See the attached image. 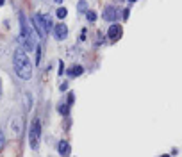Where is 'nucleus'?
Segmentation results:
<instances>
[{"mask_svg": "<svg viewBox=\"0 0 182 157\" xmlns=\"http://www.w3.org/2000/svg\"><path fill=\"white\" fill-rule=\"evenodd\" d=\"M13 66H14V73L23 80H29L32 77V62L30 59L27 57L25 50L16 48L14 50V56H13Z\"/></svg>", "mask_w": 182, "mask_h": 157, "instance_id": "f257e3e1", "label": "nucleus"}, {"mask_svg": "<svg viewBox=\"0 0 182 157\" xmlns=\"http://www.w3.org/2000/svg\"><path fill=\"white\" fill-rule=\"evenodd\" d=\"M40 136H41V123L38 118H34L30 121V132H29V143H30V148H38L40 145Z\"/></svg>", "mask_w": 182, "mask_h": 157, "instance_id": "f03ea898", "label": "nucleus"}, {"mask_svg": "<svg viewBox=\"0 0 182 157\" xmlns=\"http://www.w3.org/2000/svg\"><path fill=\"white\" fill-rule=\"evenodd\" d=\"M102 18L105 21H116L118 18V9L114 5H105L104 7V13H102Z\"/></svg>", "mask_w": 182, "mask_h": 157, "instance_id": "7ed1b4c3", "label": "nucleus"}, {"mask_svg": "<svg viewBox=\"0 0 182 157\" xmlns=\"http://www.w3.org/2000/svg\"><path fill=\"white\" fill-rule=\"evenodd\" d=\"M32 25H34V30L38 32V36L41 39L45 38V25H43V18H41V13H38L34 18H32Z\"/></svg>", "mask_w": 182, "mask_h": 157, "instance_id": "20e7f679", "label": "nucleus"}, {"mask_svg": "<svg viewBox=\"0 0 182 157\" xmlns=\"http://www.w3.org/2000/svg\"><path fill=\"white\" fill-rule=\"evenodd\" d=\"M52 32H54V38L57 39V41H62V39L68 38V27H66L64 23H59V25H56Z\"/></svg>", "mask_w": 182, "mask_h": 157, "instance_id": "39448f33", "label": "nucleus"}, {"mask_svg": "<svg viewBox=\"0 0 182 157\" xmlns=\"http://www.w3.org/2000/svg\"><path fill=\"white\" fill-rule=\"evenodd\" d=\"M121 25H118V23H113L111 27H109V30H107V38L111 39V41H118V39L121 38Z\"/></svg>", "mask_w": 182, "mask_h": 157, "instance_id": "423d86ee", "label": "nucleus"}, {"mask_svg": "<svg viewBox=\"0 0 182 157\" xmlns=\"http://www.w3.org/2000/svg\"><path fill=\"white\" fill-rule=\"evenodd\" d=\"M82 73H84V68H82L81 64H73V66L68 70V75H70V77H81Z\"/></svg>", "mask_w": 182, "mask_h": 157, "instance_id": "0eeeda50", "label": "nucleus"}, {"mask_svg": "<svg viewBox=\"0 0 182 157\" xmlns=\"http://www.w3.org/2000/svg\"><path fill=\"white\" fill-rule=\"evenodd\" d=\"M57 152H59L61 155H70V145L66 143V141H59V145H57Z\"/></svg>", "mask_w": 182, "mask_h": 157, "instance_id": "6e6552de", "label": "nucleus"}, {"mask_svg": "<svg viewBox=\"0 0 182 157\" xmlns=\"http://www.w3.org/2000/svg\"><path fill=\"white\" fill-rule=\"evenodd\" d=\"M41 18H43V25H45V32L54 30V23H52V18L48 14H41Z\"/></svg>", "mask_w": 182, "mask_h": 157, "instance_id": "1a4fd4ad", "label": "nucleus"}, {"mask_svg": "<svg viewBox=\"0 0 182 157\" xmlns=\"http://www.w3.org/2000/svg\"><path fill=\"white\" fill-rule=\"evenodd\" d=\"M56 14H57V18H59V20H64L66 16H68V9H66V7H59Z\"/></svg>", "mask_w": 182, "mask_h": 157, "instance_id": "9d476101", "label": "nucleus"}, {"mask_svg": "<svg viewBox=\"0 0 182 157\" xmlns=\"http://www.w3.org/2000/svg\"><path fill=\"white\" fill-rule=\"evenodd\" d=\"M77 11H79V13H86V11H88V2H86V0H81V2L77 4Z\"/></svg>", "mask_w": 182, "mask_h": 157, "instance_id": "9b49d317", "label": "nucleus"}, {"mask_svg": "<svg viewBox=\"0 0 182 157\" xmlns=\"http://www.w3.org/2000/svg\"><path fill=\"white\" fill-rule=\"evenodd\" d=\"M86 20L88 21H95L97 20V13L95 11H86Z\"/></svg>", "mask_w": 182, "mask_h": 157, "instance_id": "f8f14e48", "label": "nucleus"}, {"mask_svg": "<svg viewBox=\"0 0 182 157\" xmlns=\"http://www.w3.org/2000/svg\"><path fill=\"white\" fill-rule=\"evenodd\" d=\"M41 62V46H36V64Z\"/></svg>", "mask_w": 182, "mask_h": 157, "instance_id": "ddd939ff", "label": "nucleus"}, {"mask_svg": "<svg viewBox=\"0 0 182 157\" xmlns=\"http://www.w3.org/2000/svg\"><path fill=\"white\" fill-rule=\"evenodd\" d=\"M57 111H59L61 114H68V105H59Z\"/></svg>", "mask_w": 182, "mask_h": 157, "instance_id": "4468645a", "label": "nucleus"}, {"mask_svg": "<svg viewBox=\"0 0 182 157\" xmlns=\"http://www.w3.org/2000/svg\"><path fill=\"white\" fill-rule=\"evenodd\" d=\"M25 109H30V95H25Z\"/></svg>", "mask_w": 182, "mask_h": 157, "instance_id": "2eb2a0df", "label": "nucleus"}, {"mask_svg": "<svg viewBox=\"0 0 182 157\" xmlns=\"http://www.w3.org/2000/svg\"><path fill=\"white\" fill-rule=\"evenodd\" d=\"M5 145V137H4V132H2V129H0V148Z\"/></svg>", "mask_w": 182, "mask_h": 157, "instance_id": "dca6fc26", "label": "nucleus"}, {"mask_svg": "<svg viewBox=\"0 0 182 157\" xmlns=\"http://www.w3.org/2000/svg\"><path fill=\"white\" fill-rule=\"evenodd\" d=\"M62 73H64V62L59 61V75H62Z\"/></svg>", "mask_w": 182, "mask_h": 157, "instance_id": "f3484780", "label": "nucleus"}, {"mask_svg": "<svg viewBox=\"0 0 182 157\" xmlns=\"http://www.w3.org/2000/svg\"><path fill=\"white\" fill-rule=\"evenodd\" d=\"M73 100H75L73 93H70V95H68V105H72V104H73Z\"/></svg>", "mask_w": 182, "mask_h": 157, "instance_id": "a211bd4d", "label": "nucleus"}, {"mask_svg": "<svg viewBox=\"0 0 182 157\" xmlns=\"http://www.w3.org/2000/svg\"><path fill=\"white\" fill-rule=\"evenodd\" d=\"M59 89L61 91H66V89H68V82H62V84L59 86Z\"/></svg>", "mask_w": 182, "mask_h": 157, "instance_id": "6ab92c4d", "label": "nucleus"}, {"mask_svg": "<svg viewBox=\"0 0 182 157\" xmlns=\"http://www.w3.org/2000/svg\"><path fill=\"white\" fill-rule=\"evenodd\" d=\"M129 14H130V11L129 9H123V20H129Z\"/></svg>", "mask_w": 182, "mask_h": 157, "instance_id": "aec40b11", "label": "nucleus"}, {"mask_svg": "<svg viewBox=\"0 0 182 157\" xmlns=\"http://www.w3.org/2000/svg\"><path fill=\"white\" fill-rule=\"evenodd\" d=\"M54 2H56V4H62V0H54Z\"/></svg>", "mask_w": 182, "mask_h": 157, "instance_id": "412c9836", "label": "nucleus"}, {"mask_svg": "<svg viewBox=\"0 0 182 157\" xmlns=\"http://www.w3.org/2000/svg\"><path fill=\"white\" fill-rule=\"evenodd\" d=\"M134 2H138V0H129V4H134Z\"/></svg>", "mask_w": 182, "mask_h": 157, "instance_id": "4be33fe9", "label": "nucleus"}, {"mask_svg": "<svg viewBox=\"0 0 182 157\" xmlns=\"http://www.w3.org/2000/svg\"><path fill=\"white\" fill-rule=\"evenodd\" d=\"M5 4V0H0V5H4Z\"/></svg>", "mask_w": 182, "mask_h": 157, "instance_id": "5701e85b", "label": "nucleus"}, {"mask_svg": "<svg viewBox=\"0 0 182 157\" xmlns=\"http://www.w3.org/2000/svg\"><path fill=\"white\" fill-rule=\"evenodd\" d=\"M0 95H2V88H0Z\"/></svg>", "mask_w": 182, "mask_h": 157, "instance_id": "b1692460", "label": "nucleus"}]
</instances>
